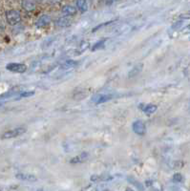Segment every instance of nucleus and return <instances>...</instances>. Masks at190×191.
Instances as JSON below:
<instances>
[{
    "instance_id": "nucleus-27",
    "label": "nucleus",
    "mask_w": 190,
    "mask_h": 191,
    "mask_svg": "<svg viewBox=\"0 0 190 191\" xmlns=\"http://www.w3.org/2000/svg\"><path fill=\"white\" fill-rule=\"evenodd\" d=\"M124 191H134L133 189H131V188H129V187H127V188H125V190Z\"/></svg>"
},
{
    "instance_id": "nucleus-25",
    "label": "nucleus",
    "mask_w": 190,
    "mask_h": 191,
    "mask_svg": "<svg viewBox=\"0 0 190 191\" xmlns=\"http://www.w3.org/2000/svg\"><path fill=\"white\" fill-rule=\"evenodd\" d=\"M183 166V161H176L175 162V167L176 168H182Z\"/></svg>"
},
{
    "instance_id": "nucleus-12",
    "label": "nucleus",
    "mask_w": 190,
    "mask_h": 191,
    "mask_svg": "<svg viewBox=\"0 0 190 191\" xmlns=\"http://www.w3.org/2000/svg\"><path fill=\"white\" fill-rule=\"evenodd\" d=\"M143 69V63H137V64L128 73V79H133L140 74Z\"/></svg>"
},
{
    "instance_id": "nucleus-6",
    "label": "nucleus",
    "mask_w": 190,
    "mask_h": 191,
    "mask_svg": "<svg viewBox=\"0 0 190 191\" xmlns=\"http://www.w3.org/2000/svg\"><path fill=\"white\" fill-rule=\"evenodd\" d=\"M90 180L93 183H105V182H109L113 180V176L108 175V174H96V175H92Z\"/></svg>"
},
{
    "instance_id": "nucleus-17",
    "label": "nucleus",
    "mask_w": 190,
    "mask_h": 191,
    "mask_svg": "<svg viewBox=\"0 0 190 191\" xmlns=\"http://www.w3.org/2000/svg\"><path fill=\"white\" fill-rule=\"evenodd\" d=\"M21 92H22V91L20 90L19 88H17V87H16V88H12V89H11V90H9L8 92L4 93L1 97H0V98H8L12 97V96H16L17 94H19V95H20V93H21Z\"/></svg>"
},
{
    "instance_id": "nucleus-26",
    "label": "nucleus",
    "mask_w": 190,
    "mask_h": 191,
    "mask_svg": "<svg viewBox=\"0 0 190 191\" xmlns=\"http://www.w3.org/2000/svg\"><path fill=\"white\" fill-rule=\"evenodd\" d=\"M184 33H190V25H188L187 27H185V29H184Z\"/></svg>"
},
{
    "instance_id": "nucleus-28",
    "label": "nucleus",
    "mask_w": 190,
    "mask_h": 191,
    "mask_svg": "<svg viewBox=\"0 0 190 191\" xmlns=\"http://www.w3.org/2000/svg\"><path fill=\"white\" fill-rule=\"evenodd\" d=\"M106 4H108V5H112V4H113V1H110V2H106Z\"/></svg>"
},
{
    "instance_id": "nucleus-1",
    "label": "nucleus",
    "mask_w": 190,
    "mask_h": 191,
    "mask_svg": "<svg viewBox=\"0 0 190 191\" xmlns=\"http://www.w3.org/2000/svg\"><path fill=\"white\" fill-rule=\"evenodd\" d=\"M6 19L7 22L11 25V26H15L17 25L21 21V15L20 11L17 10H10L6 12Z\"/></svg>"
},
{
    "instance_id": "nucleus-9",
    "label": "nucleus",
    "mask_w": 190,
    "mask_h": 191,
    "mask_svg": "<svg viewBox=\"0 0 190 191\" xmlns=\"http://www.w3.org/2000/svg\"><path fill=\"white\" fill-rule=\"evenodd\" d=\"M138 108L142 110L146 115H152L157 111L158 106L155 104H142L141 103L140 105H138Z\"/></svg>"
},
{
    "instance_id": "nucleus-13",
    "label": "nucleus",
    "mask_w": 190,
    "mask_h": 191,
    "mask_svg": "<svg viewBox=\"0 0 190 191\" xmlns=\"http://www.w3.org/2000/svg\"><path fill=\"white\" fill-rule=\"evenodd\" d=\"M71 24H72V20L67 16H62V17H59L58 19L56 20V25L60 28L69 27Z\"/></svg>"
},
{
    "instance_id": "nucleus-23",
    "label": "nucleus",
    "mask_w": 190,
    "mask_h": 191,
    "mask_svg": "<svg viewBox=\"0 0 190 191\" xmlns=\"http://www.w3.org/2000/svg\"><path fill=\"white\" fill-rule=\"evenodd\" d=\"M183 20H178V21H176L173 25H172V27H171V29L172 30H178V29H180L182 26H183Z\"/></svg>"
},
{
    "instance_id": "nucleus-19",
    "label": "nucleus",
    "mask_w": 190,
    "mask_h": 191,
    "mask_svg": "<svg viewBox=\"0 0 190 191\" xmlns=\"http://www.w3.org/2000/svg\"><path fill=\"white\" fill-rule=\"evenodd\" d=\"M75 7L80 12H85L88 10V2L84 1V0H79L75 3Z\"/></svg>"
},
{
    "instance_id": "nucleus-15",
    "label": "nucleus",
    "mask_w": 190,
    "mask_h": 191,
    "mask_svg": "<svg viewBox=\"0 0 190 191\" xmlns=\"http://www.w3.org/2000/svg\"><path fill=\"white\" fill-rule=\"evenodd\" d=\"M61 11H62V14L65 16H74L75 12H77V9L71 5H65L62 7Z\"/></svg>"
},
{
    "instance_id": "nucleus-4",
    "label": "nucleus",
    "mask_w": 190,
    "mask_h": 191,
    "mask_svg": "<svg viewBox=\"0 0 190 191\" xmlns=\"http://www.w3.org/2000/svg\"><path fill=\"white\" fill-rule=\"evenodd\" d=\"M6 69L8 71H11V72H14V73H19V74H22V73H25L27 71V66L23 64V63H9L6 66Z\"/></svg>"
},
{
    "instance_id": "nucleus-24",
    "label": "nucleus",
    "mask_w": 190,
    "mask_h": 191,
    "mask_svg": "<svg viewBox=\"0 0 190 191\" xmlns=\"http://www.w3.org/2000/svg\"><path fill=\"white\" fill-rule=\"evenodd\" d=\"M180 19L181 20H187V19H190V14H183L180 16Z\"/></svg>"
},
{
    "instance_id": "nucleus-20",
    "label": "nucleus",
    "mask_w": 190,
    "mask_h": 191,
    "mask_svg": "<svg viewBox=\"0 0 190 191\" xmlns=\"http://www.w3.org/2000/svg\"><path fill=\"white\" fill-rule=\"evenodd\" d=\"M106 40H107V39H101V40H99L98 42H97V43L93 46L92 51H96V50H98V49H100V48L104 47V44H105Z\"/></svg>"
},
{
    "instance_id": "nucleus-18",
    "label": "nucleus",
    "mask_w": 190,
    "mask_h": 191,
    "mask_svg": "<svg viewBox=\"0 0 190 191\" xmlns=\"http://www.w3.org/2000/svg\"><path fill=\"white\" fill-rule=\"evenodd\" d=\"M81 191H109V189L103 185H89L84 187Z\"/></svg>"
},
{
    "instance_id": "nucleus-8",
    "label": "nucleus",
    "mask_w": 190,
    "mask_h": 191,
    "mask_svg": "<svg viewBox=\"0 0 190 191\" xmlns=\"http://www.w3.org/2000/svg\"><path fill=\"white\" fill-rule=\"evenodd\" d=\"M51 21H52V18H51V16H49L47 15H43L40 17H38V19L35 21V27H37V28H43V27L47 26L48 24H50Z\"/></svg>"
},
{
    "instance_id": "nucleus-29",
    "label": "nucleus",
    "mask_w": 190,
    "mask_h": 191,
    "mask_svg": "<svg viewBox=\"0 0 190 191\" xmlns=\"http://www.w3.org/2000/svg\"><path fill=\"white\" fill-rule=\"evenodd\" d=\"M37 191H45V190H43V189H38Z\"/></svg>"
},
{
    "instance_id": "nucleus-30",
    "label": "nucleus",
    "mask_w": 190,
    "mask_h": 191,
    "mask_svg": "<svg viewBox=\"0 0 190 191\" xmlns=\"http://www.w3.org/2000/svg\"><path fill=\"white\" fill-rule=\"evenodd\" d=\"M0 191H3V188H2V187H0Z\"/></svg>"
},
{
    "instance_id": "nucleus-11",
    "label": "nucleus",
    "mask_w": 190,
    "mask_h": 191,
    "mask_svg": "<svg viewBox=\"0 0 190 191\" xmlns=\"http://www.w3.org/2000/svg\"><path fill=\"white\" fill-rule=\"evenodd\" d=\"M16 177L18 180L26 181V182H35L37 180V178L34 174H30V173H17Z\"/></svg>"
},
{
    "instance_id": "nucleus-10",
    "label": "nucleus",
    "mask_w": 190,
    "mask_h": 191,
    "mask_svg": "<svg viewBox=\"0 0 190 191\" xmlns=\"http://www.w3.org/2000/svg\"><path fill=\"white\" fill-rule=\"evenodd\" d=\"M79 65V61L78 60H73V59H69V60H66L65 62H63L61 66H60V69L61 70H64V71H68V70H71V69H74Z\"/></svg>"
},
{
    "instance_id": "nucleus-7",
    "label": "nucleus",
    "mask_w": 190,
    "mask_h": 191,
    "mask_svg": "<svg viewBox=\"0 0 190 191\" xmlns=\"http://www.w3.org/2000/svg\"><path fill=\"white\" fill-rule=\"evenodd\" d=\"M88 159H89V154L87 152H82L81 154H79L77 156L73 157L70 160V162L73 164H78V163H82L84 161H86Z\"/></svg>"
},
{
    "instance_id": "nucleus-21",
    "label": "nucleus",
    "mask_w": 190,
    "mask_h": 191,
    "mask_svg": "<svg viewBox=\"0 0 190 191\" xmlns=\"http://www.w3.org/2000/svg\"><path fill=\"white\" fill-rule=\"evenodd\" d=\"M34 95V91H22L20 95L18 96V98H30Z\"/></svg>"
},
{
    "instance_id": "nucleus-16",
    "label": "nucleus",
    "mask_w": 190,
    "mask_h": 191,
    "mask_svg": "<svg viewBox=\"0 0 190 191\" xmlns=\"http://www.w3.org/2000/svg\"><path fill=\"white\" fill-rule=\"evenodd\" d=\"M22 8L27 11H32L35 10L36 5L35 2L31 1V0H25V1H22Z\"/></svg>"
},
{
    "instance_id": "nucleus-5",
    "label": "nucleus",
    "mask_w": 190,
    "mask_h": 191,
    "mask_svg": "<svg viewBox=\"0 0 190 191\" xmlns=\"http://www.w3.org/2000/svg\"><path fill=\"white\" fill-rule=\"evenodd\" d=\"M132 127H133V131L138 136H143L146 133V125L142 121L140 120L136 121L133 123Z\"/></svg>"
},
{
    "instance_id": "nucleus-2",
    "label": "nucleus",
    "mask_w": 190,
    "mask_h": 191,
    "mask_svg": "<svg viewBox=\"0 0 190 191\" xmlns=\"http://www.w3.org/2000/svg\"><path fill=\"white\" fill-rule=\"evenodd\" d=\"M114 98L113 94H97L92 97L91 101L95 104H100V103H104L106 101H109Z\"/></svg>"
},
{
    "instance_id": "nucleus-14",
    "label": "nucleus",
    "mask_w": 190,
    "mask_h": 191,
    "mask_svg": "<svg viewBox=\"0 0 190 191\" xmlns=\"http://www.w3.org/2000/svg\"><path fill=\"white\" fill-rule=\"evenodd\" d=\"M145 185L152 189V191H161V186L160 184L153 180H147L145 182Z\"/></svg>"
},
{
    "instance_id": "nucleus-22",
    "label": "nucleus",
    "mask_w": 190,
    "mask_h": 191,
    "mask_svg": "<svg viewBox=\"0 0 190 191\" xmlns=\"http://www.w3.org/2000/svg\"><path fill=\"white\" fill-rule=\"evenodd\" d=\"M175 183H182L183 181V177L181 173H176L173 175V179H172Z\"/></svg>"
},
{
    "instance_id": "nucleus-3",
    "label": "nucleus",
    "mask_w": 190,
    "mask_h": 191,
    "mask_svg": "<svg viewBox=\"0 0 190 191\" xmlns=\"http://www.w3.org/2000/svg\"><path fill=\"white\" fill-rule=\"evenodd\" d=\"M25 132H26V129L24 128V127H17V128H14L11 130H9L7 132H5L1 138L2 139H12V138H16V137H19L21 135H23Z\"/></svg>"
}]
</instances>
